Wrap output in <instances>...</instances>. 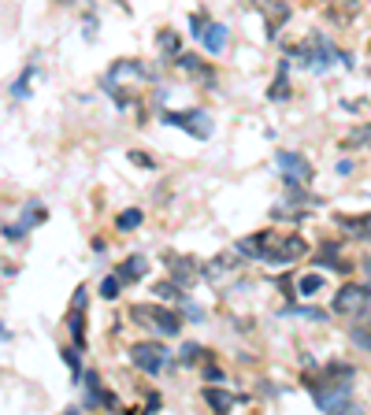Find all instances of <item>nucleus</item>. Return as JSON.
<instances>
[{"instance_id":"f8f14e48","label":"nucleus","mask_w":371,"mask_h":415,"mask_svg":"<svg viewBox=\"0 0 371 415\" xmlns=\"http://www.w3.org/2000/svg\"><path fill=\"white\" fill-rule=\"evenodd\" d=\"M67 330H71V341H74L78 348H86V304H71Z\"/></svg>"},{"instance_id":"c85d7f7f","label":"nucleus","mask_w":371,"mask_h":415,"mask_svg":"<svg viewBox=\"0 0 371 415\" xmlns=\"http://www.w3.org/2000/svg\"><path fill=\"white\" fill-rule=\"evenodd\" d=\"M204 378H208V382H227V375H223L219 367H208V371H204Z\"/></svg>"},{"instance_id":"f3484780","label":"nucleus","mask_w":371,"mask_h":415,"mask_svg":"<svg viewBox=\"0 0 371 415\" xmlns=\"http://www.w3.org/2000/svg\"><path fill=\"white\" fill-rule=\"evenodd\" d=\"M349 338H353V345H357L360 353H371V319L353 323V326H349Z\"/></svg>"},{"instance_id":"7ed1b4c3","label":"nucleus","mask_w":371,"mask_h":415,"mask_svg":"<svg viewBox=\"0 0 371 415\" xmlns=\"http://www.w3.org/2000/svg\"><path fill=\"white\" fill-rule=\"evenodd\" d=\"M131 319H138L141 326H153L156 334H164V338H179L182 334V315L160 308V304H134Z\"/></svg>"},{"instance_id":"473e14b6","label":"nucleus","mask_w":371,"mask_h":415,"mask_svg":"<svg viewBox=\"0 0 371 415\" xmlns=\"http://www.w3.org/2000/svg\"><path fill=\"white\" fill-rule=\"evenodd\" d=\"M56 4H74V0H56Z\"/></svg>"},{"instance_id":"4be33fe9","label":"nucleus","mask_w":371,"mask_h":415,"mask_svg":"<svg viewBox=\"0 0 371 415\" xmlns=\"http://www.w3.org/2000/svg\"><path fill=\"white\" fill-rule=\"evenodd\" d=\"M156 41H160V48H164V52H167L171 60L182 52V48H179V34H175V30H160V34H156Z\"/></svg>"},{"instance_id":"ddd939ff","label":"nucleus","mask_w":371,"mask_h":415,"mask_svg":"<svg viewBox=\"0 0 371 415\" xmlns=\"http://www.w3.org/2000/svg\"><path fill=\"white\" fill-rule=\"evenodd\" d=\"M204 401L212 404L216 411H227V408H234V404H245V397H234V393H227V389L208 386V389H204Z\"/></svg>"},{"instance_id":"2eb2a0df","label":"nucleus","mask_w":371,"mask_h":415,"mask_svg":"<svg viewBox=\"0 0 371 415\" xmlns=\"http://www.w3.org/2000/svg\"><path fill=\"white\" fill-rule=\"evenodd\" d=\"M141 223H145V211L141 208H126V211H119L116 230H119V234H131V230H138Z\"/></svg>"},{"instance_id":"f257e3e1","label":"nucleus","mask_w":371,"mask_h":415,"mask_svg":"<svg viewBox=\"0 0 371 415\" xmlns=\"http://www.w3.org/2000/svg\"><path fill=\"white\" fill-rule=\"evenodd\" d=\"M264 234V253L260 260L271 263V267H286V263L301 260L304 253H309V241H304L301 234H279V230H260Z\"/></svg>"},{"instance_id":"dca6fc26","label":"nucleus","mask_w":371,"mask_h":415,"mask_svg":"<svg viewBox=\"0 0 371 415\" xmlns=\"http://www.w3.org/2000/svg\"><path fill=\"white\" fill-rule=\"evenodd\" d=\"M323 289V275L319 271H312V275H301V282H297V297H304V301H312V297Z\"/></svg>"},{"instance_id":"9b49d317","label":"nucleus","mask_w":371,"mask_h":415,"mask_svg":"<svg viewBox=\"0 0 371 415\" xmlns=\"http://www.w3.org/2000/svg\"><path fill=\"white\" fill-rule=\"evenodd\" d=\"M167 267H171V278L179 282V286H189V282L197 278V271H201L197 260H189V256H171Z\"/></svg>"},{"instance_id":"f03ea898","label":"nucleus","mask_w":371,"mask_h":415,"mask_svg":"<svg viewBox=\"0 0 371 415\" xmlns=\"http://www.w3.org/2000/svg\"><path fill=\"white\" fill-rule=\"evenodd\" d=\"M286 52H289V56H301L304 67L316 71V74H323V71L334 67V63H342V52H338V48H334L323 34H312L304 45H289Z\"/></svg>"},{"instance_id":"4468645a","label":"nucleus","mask_w":371,"mask_h":415,"mask_svg":"<svg viewBox=\"0 0 371 415\" xmlns=\"http://www.w3.org/2000/svg\"><path fill=\"white\" fill-rule=\"evenodd\" d=\"M60 356H63V363H67V367H71V378L74 382H82V348H78V345H67V348H60Z\"/></svg>"},{"instance_id":"423d86ee","label":"nucleus","mask_w":371,"mask_h":415,"mask_svg":"<svg viewBox=\"0 0 371 415\" xmlns=\"http://www.w3.org/2000/svg\"><path fill=\"white\" fill-rule=\"evenodd\" d=\"M160 123L179 126V130H186L189 138H197V141H208V138H212V115H208L204 108H189V111H164V115H160Z\"/></svg>"},{"instance_id":"412c9836","label":"nucleus","mask_w":371,"mask_h":415,"mask_svg":"<svg viewBox=\"0 0 371 415\" xmlns=\"http://www.w3.org/2000/svg\"><path fill=\"white\" fill-rule=\"evenodd\" d=\"M34 74H38V67L30 63V67L19 74V82L11 86V96H15V101H26V96H30V78H34Z\"/></svg>"},{"instance_id":"aec40b11","label":"nucleus","mask_w":371,"mask_h":415,"mask_svg":"<svg viewBox=\"0 0 371 415\" xmlns=\"http://www.w3.org/2000/svg\"><path fill=\"white\" fill-rule=\"evenodd\" d=\"M153 293H156V301H182V286L175 278L171 282H156Z\"/></svg>"},{"instance_id":"9d476101","label":"nucleus","mask_w":371,"mask_h":415,"mask_svg":"<svg viewBox=\"0 0 371 415\" xmlns=\"http://www.w3.org/2000/svg\"><path fill=\"white\" fill-rule=\"evenodd\" d=\"M227 38H231V30L223 26V23H208V30H204L201 45H204L212 56H223V48H227Z\"/></svg>"},{"instance_id":"1a4fd4ad","label":"nucleus","mask_w":371,"mask_h":415,"mask_svg":"<svg viewBox=\"0 0 371 415\" xmlns=\"http://www.w3.org/2000/svg\"><path fill=\"white\" fill-rule=\"evenodd\" d=\"M116 275L123 278V286H131V282H141L145 275H149V263H145V256H126L116 267Z\"/></svg>"},{"instance_id":"cd10ccee","label":"nucleus","mask_w":371,"mask_h":415,"mask_svg":"<svg viewBox=\"0 0 371 415\" xmlns=\"http://www.w3.org/2000/svg\"><path fill=\"white\" fill-rule=\"evenodd\" d=\"M182 311H186V319H193V323L204 319V308H197V304H182Z\"/></svg>"},{"instance_id":"2f4dec72","label":"nucleus","mask_w":371,"mask_h":415,"mask_svg":"<svg viewBox=\"0 0 371 415\" xmlns=\"http://www.w3.org/2000/svg\"><path fill=\"white\" fill-rule=\"evenodd\" d=\"M4 338H8V330H4V326H0V341H4Z\"/></svg>"},{"instance_id":"39448f33","label":"nucleus","mask_w":371,"mask_h":415,"mask_svg":"<svg viewBox=\"0 0 371 415\" xmlns=\"http://www.w3.org/2000/svg\"><path fill=\"white\" fill-rule=\"evenodd\" d=\"M334 315H349V319H357L371 308V282H345L342 289L334 293Z\"/></svg>"},{"instance_id":"393cba45","label":"nucleus","mask_w":371,"mask_h":415,"mask_svg":"<svg viewBox=\"0 0 371 415\" xmlns=\"http://www.w3.org/2000/svg\"><path fill=\"white\" fill-rule=\"evenodd\" d=\"M208 23H212V19H208L204 11H193V15H189V34H193V41H201V38H204Z\"/></svg>"},{"instance_id":"a211bd4d","label":"nucleus","mask_w":371,"mask_h":415,"mask_svg":"<svg viewBox=\"0 0 371 415\" xmlns=\"http://www.w3.org/2000/svg\"><path fill=\"white\" fill-rule=\"evenodd\" d=\"M45 219H48L45 204H38V201H26V204H23V219H19V223H23L26 230H30V226H38V223H45Z\"/></svg>"},{"instance_id":"c756f323","label":"nucleus","mask_w":371,"mask_h":415,"mask_svg":"<svg viewBox=\"0 0 371 415\" xmlns=\"http://www.w3.org/2000/svg\"><path fill=\"white\" fill-rule=\"evenodd\" d=\"M131 160H134V163H141V167H153V160L145 156V153H131Z\"/></svg>"},{"instance_id":"5701e85b","label":"nucleus","mask_w":371,"mask_h":415,"mask_svg":"<svg viewBox=\"0 0 371 415\" xmlns=\"http://www.w3.org/2000/svg\"><path fill=\"white\" fill-rule=\"evenodd\" d=\"M371 145V126H357L353 134L342 141V148H367Z\"/></svg>"},{"instance_id":"0eeeda50","label":"nucleus","mask_w":371,"mask_h":415,"mask_svg":"<svg viewBox=\"0 0 371 415\" xmlns=\"http://www.w3.org/2000/svg\"><path fill=\"white\" fill-rule=\"evenodd\" d=\"M275 163H279V171H282V186H286V189H294V186H309V182L316 178L309 156L289 153V148H286V153H275Z\"/></svg>"},{"instance_id":"6ab92c4d","label":"nucleus","mask_w":371,"mask_h":415,"mask_svg":"<svg viewBox=\"0 0 371 415\" xmlns=\"http://www.w3.org/2000/svg\"><path fill=\"white\" fill-rule=\"evenodd\" d=\"M286 96H289V78H286V63H279V74L267 89V101H286Z\"/></svg>"},{"instance_id":"6e6552de","label":"nucleus","mask_w":371,"mask_h":415,"mask_svg":"<svg viewBox=\"0 0 371 415\" xmlns=\"http://www.w3.org/2000/svg\"><path fill=\"white\" fill-rule=\"evenodd\" d=\"M338 230H345L349 238H371V211H364V215H338Z\"/></svg>"},{"instance_id":"7c9ffc66","label":"nucleus","mask_w":371,"mask_h":415,"mask_svg":"<svg viewBox=\"0 0 371 415\" xmlns=\"http://www.w3.org/2000/svg\"><path fill=\"white\" fill-rule=\"evenodd\" d=\"M364 263V275H367V282H371V260H360Z\"/></svg>"},{"instance_id":"b1692460","label":"nucleus","mask_w":371,"mask_h":415,"mask_svg":"<svg viewBox=\"0 0 371 415\" xmlns=\"http://www.w3.org/2000/svg\"><path fill=\"white\" fill-rule=\"evenodd\" d=\"M119 289H123V278H119V275H108V278H101V297H104V301H116Z\"/></svg>"},{"instance_id":"20e7f679","label":"nucleus","mask_w":371,"mask_h":415,"mask_svg":"<svg viewBox=\"0 0 371 415\" xmlns=\"http://www.w3.org/2000/svg\"><path fill=\"white\" fill-rule=\"evenodd\" d=\"M131 363L138 371L156 378V375H164V367L171 363V348L164 341H134L131 345Z\"/></svg>"},{"instance_id":"bb28decb","label":"nucleus","mask_w":371,"mask_h":415,"mask_svg":"<svg viewBox=\"0 0 371 415\" xmlns=\"http://www.w3.org/2000/svg\"><path fill=\"white\" fill-rule=\"evenodd\" d=\"M4 238H8V241H23V238H26V226H23V223L4 226Z\"/></svg>"},{"instance_id":"a878e982","label":"nucleus","mask_w":371,"mask_h":415,"mask_svg":"<svg viewBox=\"0 0 371 415\" xmlns=\"http://www.w3.org/2000/svg\"><path fill=\"white\" fill-rule=\"evenodd\" d=\"M201 353H204L201 345L186 341V345H182V353H179V363H197V360H201Z\"/></svg>"}]
</instances>
